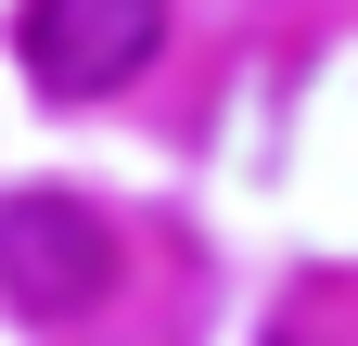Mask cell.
Listing matches in <instances>:
<instances>
[{
  "label": "cell",
  "instance_id": "obj_1",
  "mask_svg": "<svg viewBox=\"0 0 358 346\" xmlns=\"http://www.w3.org/2000/svg\"><path fill=\"white\" fill-rule=\"evenodd\" d=\"M0 295L26 321H90L115 295V231L77 193H0Z\"/></svg>",
  "mask_w": 358,
  "mask_h": 346
},
{
  "label": "cell",
  "instance_id": "obj_2",
  "mask_svg": "<svg viewBox=\"0 0 358 346\" xmlns=\"http://www.w3.org/2000/svg\"><path fill=\"white\" fill-rule=\"evenodd\" d=\"M166 0H26V77L52 103H103L154 64Z\"/></svg>",
  "mask_w": 358,
  "mask_h": 346
},
{
  "label": "cell",
  "instance_id": "obj_3",
  "mask_svg": "<svg viewBox=\"0 0 358 346\" xmlns=\"http://www.w3.org/2000/svg\"><path fill=\"white\" fill-rule=\"evenodd\" d=\"M268 346H307V333H268Z\"/></svg>",
  "mask_w": 358,
  "mask_h": 346
}]
</instances>
